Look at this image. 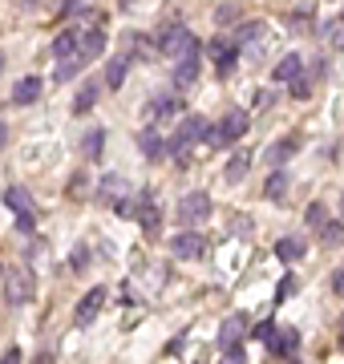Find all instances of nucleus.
Returning a JSON list of instances; mask_svg holds the SVG:
<instances>
[{"label": "nucleus", "mask_w": 344, "mask_h": 364, "mask_svg": "<svg viewBox=\"0 0 344 364\" xmlns=\"http://www.w3.org/2000/svg\"><path fill=\"white\" fill-rule=\"evenodd\" d=\"M272 348L284 352V356H296V348H300V332H296V328H284V332H276Z\"/></svg>", "instance_id": "obj_25"}, {"label": "nucleus", "mask_w": 344, "mask_h": 364, "mask_svg": "<svg viewBox=\"0 0 344 364\" xmlns=\"http://www.w3.org/2000/svg\"><path fill=\"white\" fill-rule=\"evenodd\" d=\"M247 332H252V320H247V316L243 312H235V316H227L223 324H219V348H239V340L247 336Z\"/></svg>", "instance_id": "obj_8"}, {"label": "nucleus", "mask_w": 344, "mask_h": 364, "mask_svg": "<svg viewBox=\"0 0 344 364\" xmlns=\"http://www.w3.org/2000/svg\"><path fill=\"white\" fill-rule=\"evenodd\" d=\"M16 227L21 231H33V215H16Z\"/></svg>", "instance_id": "obj_45"}, {"label": "nucleus", "mask_w": 344, "mask_h": 364, "mask_svg": "<svg viewBox=\"0 0 344 364\" xmlns=\"http://www.w3.org/2000/svg\"><path fill=\"white\" fill-rule=\"evenodd\" d=\"M247 126H252V114L247 109H227L223 117H219V126H211V138L207 142L215 146V150H227V146H235L243 134H247Z\"/></svg>", "instance_id": "obj_3"}, {"label": "nucleus", "mask_w": 344, "mask_h": 364, "mask_svg": "<svg viewBox=\"0 0 344 364\" xmlns=\"http://www.w3.org/2000/svg\"><path fill=\"white\" fill-rule=\"evenodd\" d=\"M207 53H211L215 73H219V77H231V73H235V65H239V45H235V41L215 37L211 45H207Z\"/></svg>", "instance_id": "obj_6"}, {"label": "nucleus", "mask_w": 344, "mask_h": 364, "mask_svg": "<svg viewBox=\"0 0 344 364\" xmlns=\"http://www.w3.org/2000/svg\"><path fill=\"white\" fill-rule=\"evenodd\" d=\"M195 77H199V49L183 53V57H178V65H174V85H178V90L195 85Z\"/></svg>", "instance_id": "obj_12"}, {"label": "nucleus", "mask_w": 344, "mask_h": 364, "mask_svg": "<svg viewBox=\"0 0 344 364\" xmlns=\"http://www.w3.org/2000/svg\"><path fill=\"white\" fill-rule=\"evenodd\" d=\"M81 65H85L81 57H69V61H57V73H53V81H69V77H73V73H77Z\"/></svg>", "instance_id": "obj_29"}, {"label": "nucleus", "mask_w": 344, "mask_h": 364, "mask_svg": "<svg viewBox=\"0 0 344 364\" xmlns=\"http://www.w3.org/2000/svg\"><path fill=\"white\" fill-rule=\"evenodd\" d=\"M252 340H264V344H272V340H276V328H272V324H255V328H252Z\"/></svg>", "instance_id": "obj_36"}, {"label": "nucleus", "mask_w": 344, "mask_h": 364, "mask_svg": "<svg viewBox=\"0 0 344 364\" xmlns=\"http://www.w3.org/2000/svg\"><path fill=\"white\" fill-rule=\"evenodd\" d=\"M340 324H344V320H340Z\"/></svg>", "instance_id": "obj_50"}, {"label": "nucleus", "mask_w": 344, "mask_h": 364, "mask_svg": "<svg viewBox=\"0 0 344 364\" xmlns=\"http://www.w3.org/2000/svg\"><path fill=\"white\" fill-rule=\"evenodd\" d=\"M33 364H57V360H53V352H41V356H37Z\"/></svg>", "instance_id": "obj_47"}, {"label": "nucleus", "mask_w": 344, "mask_h": 364, "mask_svg": "<svg viewBox=\"0 0 344 364\" xmlns=\"http://www.w3.org/2000/svg\"><path fill=\"white\" fill-rule=\"evenodd\" d=\"M109 210H114L118 219H134V215H138V203H134V198H126V195H122V198H118V203H114V207H109Z\"/></svg>", "instance_id": "obj_32"}, {"label": "nucleus", "mask_w": 344, "mask_h": 364, "mask_svg": "<svg viewBox=\"0 0 344 364\" xmlns=\"http://www.w3.org/2000/svg\"><path fill=\"white\" fill-rule=\"evenodd\" d=\"M252 162H255V154L252 150H235V154H231V162H227V182H243V174H247V170H252Z\"/></svg>", "instance_id": "obj_17"}, {"label": "nucleus", "mask_w": 344, "mask_h": 364, "mask_svg": "<svg viewBox=\"0 0 344 364\" xmlns=\"http://www.w3.org/2000/svg\"><path fill=\"white\" fill-rule=\"evenodd\" d=\"M223 364H243V348H227L223 352Z\"/></svg>", "instance_id": "obj_43"}, {"label": "nucleus", "mask_w": 344, "mask_h": 364, "mask_svg": "<svg viewBox=\"0 0 344 364\" xmlns=\"http://www.w3.org/2000/svg\"><path fill=\"white\" fill-rule=\"evenodd\" d=\"M340 210H344V198H340Z\"/></svg>", "instance_id": "obj_49"}, {"label": "nucleus", "mask_w": 344, "mask_h": 364, "mask_svg": "<svg viewBox=\"0 0 344 364\" xmlns=\"http://www.w3.org/2000/svg\"><path fill=\"white\" fill-rule=\"evenodd\" d=\"M97 93H102V85L97 81H85L77 90V97H73V114H90L93 105H97Z\"/></svg>", "instance_id": "obj_21"}, {"label": "nucleus", "mask_w": 344, "mask_h": 364, "mask_svg": "<svg viewBox=\"0 0 344 364\" xmlns=\"http://www.w3.org/2000/svg\"><path fill=\"white\" fill-rule=\"evenodd\" d=\"M41 93H45V81L41 77H21L16 81V90H13V102L16 105H33Z\"/></svg>", "instance_id": "obj_16"}, {"label": "nucleus", "mask_w": 344, "mask_h": 364, "mask_svg": "<svg viewBox=\"0 0 344 364\" xmlns=\"http://www.w3.org/2000/svg\"><path fill=\"white\" fill-rule=\"evenodd\" d=\"M203 41L190 33L186 25H178V21H166V25L154 33V53H162V57H183V53H190V49H199Z\"/></svg>", "instance_id": "obj_1"}, {"label": "nucleus", "mask_w": 344, "mask_h": 364, "mask_svg": "<svg viewBox=\"0 0 344 364\" xmlns=\"http://www.w3.org/2000/svg\"><path fill=\"white\" fill-rule=\"evenodd\" d=\"M308 255V243L304 239H296V235H284L276 243V259L279 263H296V259H304Z\"/></svg>", "instance_id": "obj_15"}, {"label": "nucleus", "mask_w": 344, "mask_h": 364, "mask_svg": "<svg viewBox=\"0 0 344 364\" xmlns=\"http://www.w3.org/2000/svg\"><path fill=\"white\" fill-rule=\"evenodd\" d=\"M138 150H142L146 158H162L166 150H171V146L162 142V134H158V130H142V134H138Z\"/></svg>", "instance_id": "obj_20"}, {"label": "nucleus", "mask_w": 344, "mask_h": 364, "mask_svg": "<svg viewBox=\"0 0 344 364\" xmlns=\"http://www.w3.org/2000/svg\"><path fill=\"white\" fill-rule=\"evenodd\" d=\"M122 195H126V178H122V174H106V178H102V191H97V198L114 207Z\"/></svg>", "instance_id": "obj_22"}, {"label": "nucleus", "mask_w": 344, "mask_h": 364, "mask_svg": "<svg viewBox=\"0 0 344 364\" xmlns=\"http://www.w3.org/2000/svg\"><path fill=\"white\" fill-rule=\"evenodd\" d=\"M138 219H142L146 235H154V231H158V223H162V210H158V203H154V195H150V191H146V195L138 198Z\"/></svg>", "instance_id": "obj_14"}, {"label": "nucleus", "mask_w": 344, "mask_h": 364, "mask_svg": "<svg viewBox=\"0 0 344 364\" xmlns=\"http://www.w3.org/2000/svg\"><path fill=\"white\" fill-rule=\"evenodd\" d=\"M85 195H93V182H90V174H77L69 182V198H85Z\"/></svg>", "instance_id": "obj_30"}, {"label": "nucleus", "mask_w": 344, "mask_h": 364, "mask_svg": "<svg viewBox=\"0 0 344 364\" xmlns=\"http://www.w3.org/2000/svg\"><path fill=\"white\" fill-rule=\"evenodd\" d=\"M102 142H106V130H90V134H85V154L102 158Z\"/></svg>", "instance_id": "obj_31"}, {"label": "nucleus", "mask_w": 344, "mask_h": 364, "mask_svg": "<svg viewBox=\"0 0 344 364\" xmlns=\"http://www.w3.org/2000/svg\"><path fill=\"white\" fill-rule=\"evenodd\" d=\"M81 53V28H61L53 37V57L57 61H69V57H77Z\"/></svg>", "instance_id": "obj_11"}, {"label": "nucleus", "mask_w": 344, "mask_h": 364, "mask_svg": "<svg viewBox=\"0 0 344 364\" xmlns=\"http://www.w3.org/2000/svg\"><path fill=\"white\" fill-rule=\"evenodd\" d=\"M106 21H97V25L93 28H85V33H81V61H85V65H90V61H97V57H102V53H106Z\"/></svg>", "instance_id": "obj_9"}, {"label": "nucleus", "mask_w": 344, "mask_h": 364, "mask_svg": "<svg viewBox=\"0 0 344 364\" xmlns=\"http://www.w3.org/2000/svg\"><path fill=\"white\" fill-rule=\"evenodd\" d=\"M288 186H291V178H288V170H272V174H267V182H264V195L272 198V203H279V198L288 195Z\"/></svg>", "instance_id": "obj_19"}, {"label": "nucleus", "mask_w": 344, "mask_h": 364, "mask_svg": "<svg viewBox=\"0 0 344 364\" xmlns=\"http://www.w3.org/2000/svg\"><path fill=\"white\" fill-rule=\"evenodd\" d=\"M4 138H9V126H4V122H0V146H4Z\"/></svg>", "instance_id": "obj_48"}, {"label": "nucleus", "mask_w": 344, "mask_h": 364, "mask_svg": "<svg viewBox=\"0 0 344 364\" xmlns=\"http://www.w3.org/2000/svg\"><path fill=\"white\" fill-rule=\"evenodd\" d=\"M332 287H336V291H340V296H344V267H340V272H336V275H332Z\"/></svg>", "instance_id": "obj_46"}, {"label": "nucleus", "mask_w": 344, "mask_h": 364, "mask_svg": "<svg viewBox=\"0 0 344 364\" xmlns=\"http://www.w3.org/2000/svg\"><path fill=\"white\" fill-rule=\"evenodd\" d=\"M33 291H37V284H33V272H28V267H9V272H4V299H9L13 308L28 304Z\"/></svg>", "instance_id": "obj_4"}, {"label": "nucleus", "mask_w": 344, "mask_h": 364, "mask_svg": "<svg viewBox=\"0 0 344 364\" xmlns=\"http://www.w3.org/2000/svg\"><path fill=\"white\" fill-rule=\"evenodd\" d=\"M291 287H296V279H291V275H284V279H279V287H276V304H284V299L291 296Z\"/></svg>", "instance_id": "obj_38"}, {"label": "nucleus", "mask_w": 344, "mask_h": 364, "mask_svg": "<svg viewBox=\"0 0 344 364\" xmlns=\"http://www.w3.org/2000/svg\"><path fill=\"white\" fill-rule=\"evenodd\" d=\"M324 33H328V41H332V45H336V49H344V16H340V21H336V25H328V28H324Z\"/></svg>", "instance_id": "obj_34"}, {"label": "nucleus", "mask_w": 344, "mask_h": 364, "mask_svg": "<svg viewBox=\"0 0 344 364\" xmlns=\"http://www.w3.org/2000/svg\"><path fill=\"white\" fill-rule=\"evenodd\" d=\"M304 73V61H300V53H284L276 61V81L279 85H291V81Z\"/></svg>", "instance_id": "obj_13"}, {"label": "nucleus", "mask_w": 344, "mask_h": 364, "mask_svg": "<svg viewBox=\"0 0 344 364\" xmlns=\"http://www.w3.org/2000/svg\"><path fill=\"white\" fill-rule=\"evenodd\" d=\"M102 304H106V287H90V291H85V296L77 299V312H73V320H77L81 328L90 324L93 316L102 312Z\"/></svg>", "instance_id": "obj_10"}, {"label": "nucleus", "mask_w": 344, "mask_h": 364, "mask_svg": "<svg viewBox=\"0 0 344 364\" xmlns=\"http://www.w3.org/2000/svg\"><path fill=\"white\" fill-rule=\"evenodd\" d=\"M85 263H90V247L77 243V247H73V272H85Z\"/></svg>", "instance_id": "obj_35"}, {"label": "nucleus", "mask_w": 344, "mask_h": 364, "mask_svg": "<svg viewBox=\"0 0 344 364\" xmlns=\"http://www.w3.org/2000/svg\"><path fill=\"white\" fill-rule=\"evenodd\" d=\"M304 219H308V227H324V223H328V210H324V203H312Z\"/></svg>", "instance_id": "obj_33"}, {"label": "nucleus", "mask_w": 344, "mask_h": 364, "mask_svg": "<svg viewBox=\"0 0 344 364\" xmlns=\"http://www.w3.org/2000/svg\"><path fill=\"white\" fill-rule=\"evenodd\" d=\"M264 41V25H243L239 28V41ZM259 53H264V45H255V49H247V57H259Z\"/></svg>", "instance_id": "obj_28"}, {"label": "nucleus", "mask_w": 344, "mask_h": 364, "mask_svg": "<svg viewBox=\"0 0 344 364\" xmlns=\"http://www.w3.org/2000/svg\"><path fill=\"white\" fill-rule=\"evenodd\" d=\"M320 239H324V243H328V247H340L344 243V223H324V227H320Z\"/></svg>", "instance_id": "obj_27"}, {"label": "nucleus", "mask_w": 344, "mask_h": 364, "mask_svg": "<svg viewBox=\"0 0 344 364\" xmlns=\"http://www.w3.org/2000/svg\"><path fill=\"white\" fill-rule=\"evenodd\" d=\"M235 21V9L227 4V9H215V25H231Z\"/></svg>", "instance_id": "obj_41"}, {"label": "nucleus", "mask_w": 344, "mask_h": 364, "mask_svg": "<svg viewBox=\"0 0 344 364\" xmlns=\"http://www.w3.org/2000/svg\"><path fill=\"white\" fill-rule=\"evenodd\" d=\"M308 93H312V81H308L304 73H300V77L291 81V97H308Z\"/></svg>", "instance_id": "obj_37"}, {"label": "nucleus", "mask_w": 344, "mask_h": 364, "mask_svg": "<svg viewBox=\"0 0 344 364\" xmlns=\"http://www.w3.org/2000/svg\"><path fill=\"white\" fill-rule=\"evenodd\" d=\"M207 138H211L207 117L190 114V117H183V122H178V134L171 138V154L178 158V162H186V158H190V146H195V142H207Z\"/></svg>", "instance_id": "obj_2"}, {"label": "nucleus", "mask_w": 344, "mask_h": 364, "mask_svg": "<svg viewBox=\"0 0 344 364\" xmlns=\"http://www.w3.org/2000/svg\"><path fill=\"white\" fill-rule=\"evenodd\" d=\"M174 109H178L174 97H154V102L146 105V117H150V122H162V117H171Z\"/></svg>", "instance_id": "obj_26"}, {"label": "nucleus", "mask_w": 344, "mask_h": 364, "mask_svg": "<svg viewBox=\"0 0 344 364\" xmlns=\"http://www.w3.org/2000/svg\"><path fill=\"white\" fill-rule=\"evenodd\" d=\"M203 251H207V239H203L195 227H183V231L171 239V255L174 259H199Z\"/></svg>", "instance_id": "obj_7"}, {"label": "nucleus", "mask_w": 344, "mask_h": 364, "mask_svg": "<svg viewBox=\"0 0 344 364\" xmlns=\"http://www.w3.org/2000/svg\"><path fill=\"white\" fill-rule=\"evenodd\" d=\"M231 231H235V235H247V231H252V223H247V219H235V223H231Z\"/></svg>", "instance_id": "obj_44"}, {"label": "nucleus", "mask_w": 344, "mask_h": 364, "mask_svg": "<svg viewBox=\"0 0 344 364\" xmlns=\"http://www.w3.org/2000/svg\"><path fill=\"white\" fill-rule=\"evenodd\" d=\"M126 73H130V57H126V53H122V57H109V61H106V85H109V90H122Z\"/></svg>", "instance_id": "obj_18"}, {"label": "nucleus", "mask_w": 344, "mask_h": 364, "mask_svg": "<svg viewBox=\"0 0 344 364\" xmlns=\"http://www.w3.org/2000/svg\"><path fill=\"white\" fill-rule=\"evenodd\" d=\"M296 150H300V138H279V142L267 150V162H272V166H279V162H288Z\"/></svg>", "instance_id": "obj_24"}, {"label": "nucleus", "mask_w": 344, "mask_h": 364, "mask_svg": "<svg viewBox=\"0 0 344 364\" xmlns=\"http://www.w3.org/2000/svg\"><path fill=\"white\" fill-rule=\"evenodd\" d=\"M0 364H25V356H21V348H4L0 352Z\"/></svg>", "instance_id": "obj_40"}, {"label": "nucleus", "mask_w": 344, "mask_h": 364, "mask_svg": "<svg viewBox=\"0 0 344 364\" xmlns=\"http://www.w3.org/2000/svg\"><path fill=\"white\" fill-rule=\"evenodd\" d=\"M178 219L183 227H199V223L211 219V195L207 191H190V195L178 198Z\"/></svg>", "instance_id": "obj_5"}, {"label": "nucleus", "mask_w": 344, "mask_h": 364, "mask_svg": "<svg viewBox=\"0 0 344 364\" xmlns=\"http://www.w3.org/2000/svg\"><path fill=\"white\" fill-rule=\"evenodd\" d=\"M134 49H130V57H138V61H146V57H150V49H146V37H138V33H134Z\"/></svg>", "instance_id": "obj_39"}, {"label": "nucleus", "mask_w": 344, "mask_h": 364, "mask_svg": "<svg viewBox=\"0 0 344 364\" xmlns=\"http://www.w3.org/2000/svg\"><path fill=\"white\" fill-rule=\"evenodd\" d=\"M4 203H9L13 215H33V198H28V191H21V186H9V191H4Z\"/></svg>", "instance_id": "obj_23"}, {"label": "nucleus", "mask_w": 344, "mask_h": 364, "mask_svg": "<svg viewBox=\"0 0 344 364\" xmlns=\"http://www.w3.org/2000/svg\"><path fill=\"white\" fill-rule=\"evenodd\" d=\"M77 13V0H57V16H73Z\"/></svg>", "instance_id": "obj_42"}]
</instances>
